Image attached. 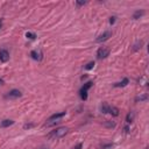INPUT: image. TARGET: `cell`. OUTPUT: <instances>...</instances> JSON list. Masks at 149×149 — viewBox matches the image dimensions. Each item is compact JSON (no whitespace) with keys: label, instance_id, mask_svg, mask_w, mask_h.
Wrapping results in <instances>:
<instances>
[{"label":"cell","instance_id":"603a6c76","mask_svg":"<svg viewBox=\"0 0 149 149\" xmlns=\"http://www.w3.org/2000/svg\"><path fill=\"white\" fill-rule=\"evenodd\" d=\"M125 132H126V133H128V132H129V127H128V126H126V127H125Z\"/></svg>","mask_w":149,"mask_h":149},{"label":"cell","instance_id":"7c38bea8","mask_svg":"<svg viewBox=\"0 0 149 149\" xmlns=\"http://www.w3.org/2000/svg\"><path fill=\"white\" fill-rule=\"evenodd\" d=\"M143 14H144V11H142V9H141V11H136L135 13L133 14V19H135V20H136V19L141 18Z\"/></svg>","mask_w":149,"mask_h":149},{"label":"cell","instance_id":"5b68a950","mask_svg":"<svg viewBox=\"0 0 149 149\" xmlns=\"http://www.w3.org/2000/svg\"><path fill=\"white\" fill-rule=\"evenodd\" d=\"M21 96H22V93H21L20 90L13 89V90H11V91L6 94V98H7V99H16V98H19V97H21Z\"/></svg>","mask_w":149,"mask_h":149},{"label":"cell","instance_id":"d4e9b609","mask_svg":"<svg viewBox=\"0 0 149 149\" xmlns=\"http://www.w3.org/2000/svg\"><path fill=\"white\" fill-rule=\"evenodd\" d=\"M1 26H3V21L0 20V28H1Z\"/></svg>","mask_w":149,"mask_h":149},{"label":"cell","instance_id":"9a60e30c","mask_svg":"<svg viewBox=\"0 0 149 149\" xmlns=\"http://www.w3.org/2000/svg\"><path fill=\"white\" fill-rule=\"evenodd\" d=\"M147 99H148L147 94H141V96H138L135 98V102H144V100H147Z\"/></svg>","mask_w":149,"mask_h":149},{"label":"cell","instance_id":"4316f807","mask_svg":"<svg viewBox=\"0 0 149 149\" xmlns=\"http://www.w3.org/2000/svg\"><path fill=\"white\" fill-rule=\"evenodd\" d=\"M146 149H148V148H146Z\"/></svg>","mask_w":149,"mask_h":149},{"label":"cell","instance_id":"cb8c5ba5","mask_svg":"<svg viewBox=\"0 0 149 149\" xmlns=\"http://www.w3.org/2000/svg\"><path fill=\"white\" fill-rule=\"evenodd\" d=\"M3 84H4V80H3L1 78H0V85H3Z\"/></svg>","mask_w":149,"mask_h":149},{"label":"cell","instance_id":"ba28073f","mask_svg":"<svg viewBox=\"0 0 149 149\" xmlns=\"http://www.w3.org/2000/svg\"><path fill=\"white\" fill-rule=\"evenodd\" d=\"M65 115V112H61V113H55L49 118V121H59V119H62Z\"/></svg>","mask_w":149,"mask_h":149},{"label":"cell","instance_id":"6da1fadb","mask_svg":"<svg viewBox=\"0 0 149 149\" xmlns=\"http://www.w3.org/2000/svg\"><path fill=\"white\" fill-rule=\"evenodd\" d=\"M68 131L69 129L67 127H59V128H56V129L51 131L47 136H48V139H50V140H57V139L63 138V136L68 133Z\"/></svg>","mask_w":149,"mask_h":149},{"label":"cell","instance_id":"484cf974","mask_svg":"<svg viewBox=\"0 0 149 149\" xmlns=\"http://www.w3.org/2000/svg\"><path fill=\"white\" fill-rule=\"evenodd\" d=\"M42 149H48V148H42Z\"/></svg>","mask_w":149,"mask_h":149},{"label":"cell","instance_id":"2e32d148","mask_svg":"<svg viewBox=\"0 0 149 149\" xmlns=\"http://www.w3.org/2000/svg\"><path fill=\"white\" fill-rule=\"evenodd\" d=\"M108 105L107 104H103V106H102V113H104V114H106V113H108Z\"/></svg>","mask_w":149,"mask_h":149},{"label":"cell","instance_id":"277c9868","mask_svg":"<svg viewBox=\"0 0 149 149\" xmlns=\"http://www.w3.org/2000/svg\"><path fill=\"white\" fill-rule=\"evenodd\" d=\"M112 36V32H109V30H106V32H104L102 35H99L98 36V39L96 40L98 43H102V42H105V41H107L109 37Z\"/></svg>","mask_w":149,"mask_h":149},{"label":"cell","instance_id":"ac0fdd59","mask_svg":"<svg viewBox=\"0 0 149 149\" xmlns=\"http://www.w3.org/2000/svg\"><path fill=\"white\" fill-rule=\"evenodd\" d=\"M93 67H94V62H90V63H88L84 68H85V70H91V69H93Z\"/></svg>","mask_w":149,"mask_h":149},{"label":"cell","instance_id":"e0dca14e","mask_svg":"<svg viewBox=\"0 0 149 149\" xmlns=\"http://www.w3.org/2000/svg\"><path fill=\"white\" fill-rule=\"evenodd\" d=\"M26 37L28 40H35L36 39V35L34 34V33H30V32H28L27 34H26Z\"/></svg>","mask_w":149,"mask_h":149},{"label":"cell","instance_id":"7402d4cb","mask_svg":"<svg viewBox=\"0 0 149 149\" xmlns=\"http://www.w3.org/2000/svg\"><path fill=\"white\" fill-rule=\"evenodd\" d=\"M85 4H86V1H77V3H76L77 6H83V5H85Z\"/></svg>","mask_w":149,"mask_h":149},{"label":"cell","instance_id":"30bf717a","mask_svg":"<svg viewBox=\"0 0 149 149\" xmlns=\"http://www.w3.org/2000/svg\"><path fill=\"white\" fill-rule=\"evenodd\" d=\"M108 113L112 114L113 117H118L119 115V109L117 107H114V106H109L108 107Z\"/></svg>","mask_w":149,"mask_h":149},{"label":"cell","instance_id":"3957f363","mask_svg":"<svg viewBox=\"0 0 149 149\" xmlns=\"http://www.w3.org/2000/svg\"><path fill=\"white\" fill-rule=\"evenodd\" d=\"M108 55H109V49H107V48H105V47L99 48V49H98V51H97V57H98L99 59L106 58Z\"/></svg>","mask_w":149,"mask_h":149},{"label":"cell","instance_id":"8992f818","mask_svg":"<svg viewBox=\"0 0 149 149\" xmlns=\"http://www.w3.org/2000/svg\"><path fill=\"white\" fill-rule=\"evenodd\" d=\"M8 59H9V53L6 49H0V61H1L3 63H6Z\"/></svg>","mask_w":149,"mask_h":149},{"label":"cell","instance_id":"9c48e42d","mask_svg":"<svg viewBox=\"0 0 149 149\" xmlns=\"http://www.w3.org/2000/svg\"><path fill=\"white\" fill-rule=\"evenodd\" d=\"M128 83H129L128 78H123L121 82H119V83H115L113 86H114V88H123V86H126Z\"/></svg>","mask_w":149,"mask_h":149},{"label":"cell","instance_id":"7a4b0ae2","mask_svg":"<svg viewBox=\"0 0 149 149\" xmlns=\"http://www.w3.org/2000/svg\"><path fill=\"white\" fill-rule=\"evenodd\" d=\"M92 82H88V83H85L83 86H82V89L79 90V96H80V98H82V100H86L88 99V91H89V89L92 86Z\"/></svg>","mask_w":149,"mask_h":149},{"label":"cell","instance_id":"5bb4252c","mask_svg":"<svg viewBox=\"0 0 149 149\" xmlns=\"http://www.w3.org/2000/svg\"><path fill=\"white\" fill-rule=\"evenodd\" d=\"M142 44H143V42L142 41H138V42H136L134 45H133V50H139V49H141L142 48Z\"/></svg>","mask_w":149,"mask_h":149},{"label":"cell","instance_id":"d6986e66","mask_svg":"<svg viewBox=\"0 0 149 149\" xmlns=\"http://www.w3.org/2000/svg\"><path fill=\"white\" fill-rule=\"evenodd\" d=\"M82 147H83V143L80 142V143H78L77 146H74V147H73L72 149H82Z\"/></svg>","mask_w":149,"mask_h":149},{"label":"cell","instance_id":"8fae6325","mask_svg":"<svg viewBox=\"0 0 149 149\" xmlns=\"http://www.w3.org/2000/svg\"><path fill=\"white\" fill-rule=\"evenodd\" d=\"M14 123V121L13 120H8V119H6V120H3L1 121V123H0V126L1 127H9V126H12Z\"/></svg>","mask_w":149,"mask_h":149},{"label":"cell","instance_id":"52a82bcc","mask_svg":"<svg viewBox=\"0 0 149 149\" xmlns=\"http://www.w3.org/2000/svg\"><path fill=\"white\" fill-rule=\"evenodd\" d=\"M30 56H32V58L33 59H35V61H41L42 59V51L41 50H33L32 53H30Z\"/></svg>","mask_w":149,"mask_h":149},{"label":"cell","instance_id":"ffe728a7","mask_svg":"<svg viewBox=\"0 0 149 149\" xmlns=\"http://www.w3.org/2000/svg\"><path fill=\"white\" fill-rule=\"evenodd\" d=\"M115 19H117L115 16H112V18L109 19V23H111V24H113V23L115 22Z\"/></svg>","mask_w":149,"mask_h":149},{"label":"cell","instance_id":"44dd1931","mask_svg":"<svg viewBox=\"0 0 149 149\" xmlns=\"http://www.w3.org/2000/svg\"><path fill=\"white\" fill-rule=\"evenodd\" d=\"M33 126H34L33 123H26V125L23 126V128H30V127H33Z\"/></svg>","mask_w":149,"mask_h":149},{"label":"cell","instance_id":"4fadbf2b","mask_svg":"<svg viewBox=\"0 0 149 149\" xmlns=\"http://www.w3.org/2000/svg\"><path fill=\"white\" fill-rule=\"evenodd\" d=\"M134 117H135L134 112H131V113H128V114H127V117H126V122H127V123H131V122H133V120H134Z\"/></svg>","mask_w":149,"mask_h":149}]
</instances>
